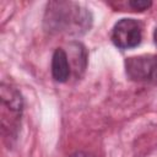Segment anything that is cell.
<instances>
[{
	"mask_svg": "<svg viewBox=\"0 0 157 157\" xmlns=\"http://www.w3.org/2000/svg\"><path fill=\"white\" fill-rule=\"evenodd\" d=\"M43 23L50 34L78 37L90 31L92 15L88 9L74 1H50L47 4Z\"/></svg>",
	"mask_w": 157,
	"mask_h": 157,
	"instance_id": "6da1fadb",
	"label": "cell"
},
{
	"mask_svg": "<svg viewBox=\"0 0 157 157\" xmlns=\"http://www.w3.org/2000/svg\"><path fill=\"white\" fill-rule=\"evenodd\" d=\"M125 71L130 80L157 85V55H139L125 60Z\"/></svg>",
	"mask_w": 157,
	"mask_h": 157,
	"instance_id": "7a4b0ae2",
	"label": "cell"
},
{
	"mask_svg": "<svg viewBox=\"0 0 157 157\" xmlns=\"http://www.w3.org/2000/svg\"><path fill=\"white\" fill-rule=\"evenodd\" d=\"M141 39H142L141 23L134 18H121L113 27L112 40L120 49L135 48L141 43Z\"/></svg>",
	"mask_w": 157,
	"mask_h": 157,
	"instance_id": "3957f363",
	"label": "cell"
},
{
	"mask_svg": "<svg viewBox=\"0 0 157 157\" xmlns=\"http://www.w3.org/2000/svg\"><path fill=\"white\" fill-rule=\"evenodd\" d=\"M71 74V66L67 58V54L64 49H55L52 58V75L53 78L58 82H66Z\"/></svg>",
	"mask_w": 157,
	"mask_h": 157,
	"instance_id": "277c9868",
	"label": "cell"
},
{
	"mask_svg": "<svg viewBox=\"0 0 157 157\" xmlns=\"http://www.w3.org/2000/svg\"><path fill=\"white\" fill-rule=\"evenodd\" d=\"M1 104L4 109L11 110L13 113L21 114L23 108V102L20 92L12 87L11 85H6L5 82L1 83Z\"/></svg>",
	"mask_w": 157,
	"mask_h": 157,
	"instance_id": "5b68a950",
	"label": "cell"
},
{
	"mask_svg": "<svg viewBox=\"0 0 157 157\" xmlns=\"http://www.w3.org/2000/svg\"><path fill=\"white\" fill-rule=\"evenodd\" d=\"M72 49V64H74V71L75 75H80L81 72L85 71L86 64H87V54L85 50V47L80 43H72L71 44Z\"/></svg>",
	"mask_w": 157,
	"mask_h": 157,
	"instance_id": "8992f818",
	"label": "cell"
},
{
	"mask_svg": "<svg viewBox=\"0 0 157 157\" xmlns=\"http://www.w3.org/2000/svg\"><path fill=\"white\" fill-rule=\"evenodd\" d=\"M128 4L135 11H145V10L150 9L152 5L151 1H146V0H131Z\"/></svg>",
	"mask_w": 157,
	"mask_h": 157,
	"instance_id": "52a82bcc",
	"label": "cell"
},
{
	"mask_svg": "<svg viewBox=\"0 0 157 157\" xmlns=\"http://www.w3.org/2000/svg\"><path fill=\"white\" fill-rule=\"evenodd\" d=\"M70 157H94L93 155H91V153H87V152H82V151H80V152H75L74 155H71Z\"/></svg>",
	"mask_w": 157,
	"mask_h": 157,
	"instance_id": "ba28073f",
	"label": "cell"
},
{
	"mask_svg": "<svg viewBox=\"0 0 157 157\" xmlns=\"http://www.w3.org/2000/svg\"><path fill=\"white\" fill-rule=\"evenodd\" d=\"M153 38H155V43L157 44V28L155 29V33H153Z\"/></svg>",
	"mask_w": 157,
	"mask_h": 157,
	"instance_id": "9c48e42d",
	"label": "cell"
}]
</instances>
